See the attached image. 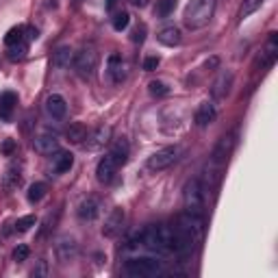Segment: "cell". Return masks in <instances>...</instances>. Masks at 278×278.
Listing matches in <instances>:
<instances>
[{
  "label": "cell",
  "mask_w": 278,
  "mask_h": 278,
  "mask_svg": "<svg viewBox=\"0 0 278 278\" xmlns=\"http://www.w3.org/2000/svg\"><path fill=\"white\" fill-rule=\"evenodd\" d=\"M128 24H130V16H128V11L120 9L118 13H113V28H115L118 33H120V31H126Z\"/></svg>",
  "instance_id": "31"
},
{
  "label": "cell",
  "mask_w": 278,
  "mask_h": 278,
  "mask_svg": "<svg viewBox=\"0 0 278 278\" xmlns=\"http://www.w3.org/2000/svg\"><path fill=\"white\" fill-rule=\"evenodd\" d=\"M233 148H235V135H224L219 142L215 144L213 152H211V165L213 167H222L226 165V161L233 155Z\"/></svg>",
  "instance_id": "10"
},
{
  "label": "cell",
  "mask_w": 278,
  "mask_h": 278,
  "mask_svg": "<svg viewBox=\"0 0 278 278\" xmlns=\"http://www.w3.org/2000/svg\"><path fill=\"white\" fill-rule=\"evenodd\" d=\"M139 246H144L152 254H172L174 246V228L165 224H152L148 228L142 230V241Z\"/></svg>",
  "instance_id": "2"
},
{
  "label": "cell",
  "mask_w": 278,
  "mask_h": 278,
  "mask_svg": "<svg viewBox=\"0 0 278 278\" xmlns=\"http://www.w3.org/2000/svg\"><path fill=\"white\" fill-rule=\"evenodd\" d=\"M159 63H161L159 57H146V59H144V70L146 72H155L159 68Z\"/></svg>",
  "instance_id": "36"
},
{
  "label": "cell",
  "mask_w": 278,
  "mask_h": 278,
  "mask_svg": "<svg viewBox=\"0 0 278 278\" xmlns=\"http://www.w3.org/2000/svg\"><path fill=\"white\" fill-rule=\"evenodd\" d=\"M276 57H278V35L272 33V35H269V39H267V43H265V48H263V53H261L263 68H269V65H274Z\"/></svg>",
  "instance_id": "20"
},
{
  "label": "cell",
  "mask_w": 278,
  "mask_h": 278,
  "mask_svg": "<svg viewBox=\"0 0 278 278\" xmlns=\"http://www.w3.org/2000/svg\"><path fill=\"white\" fill-rule=\"evenodd\" d=\"M120 167L122 165L115 161V157L111 155V152H107V155L100 159L98 167H96V178L102 182V185H109V182L115 178V174H118Z\"/></svg>",
  "instance_id": "11"
},
{
  "label": "cell",
  "mask_w": 278,
  "mask_h": 278,
  "mask_svg": "<svg viewBox=\"0 0 278 278\" xmlns=\"http://www.w3.org/2000/svg\"><path fill=\"white\" fill-rule=\"evenodd\" d=\"M148 89H150V94L155 98H163V96L170 94V87H167L165 83H161V80H152V83L148 85Z\"/></svg>",
  "instance_id": "32"
},
{
  "label": "cell",
  "mask_w": 278,
  "mask_h": 278,
  "mask_svg": "<svg viewBox=\"0 0 278 278\" xmlns=\"http://www.w3.org/2000/svg\"><path fill=\"white\" fill-rule=\"evenodd\" d=\"M13 148H16V144H13L11 139H7V142L3 144V152H5V155H11V152H13Z\"/></svg>",
  "instance_id": "40"
},
{
  "label": "cell",
  "mask_w": 278,
  "mask_h": 278,
  "mask_svg": "<svg viewBox=\"0 0 278 278\" xmlns=\"http://www.w3.org/2000/svg\"><path fill=\"white\" fill-rule=\"evenodd\" d=\"M217 118V111H215V105L213 102H202V105L196 109V126L198 128H207L209 124H213Z\"/></svg>",
  "instance_id": "18"
},
{
  "label": "cell",
  "mask_w": 278,
  "mask_h": 278,
  "mask_svg": "<svg viewBox=\"0 0 278 278\" xmlns=\"http://www.w3.org/2000/svg\"><path fill=\"white\" fill-rule=\"evenodd\" d=\"M182 202H185V211L194 215H204L207 209V189L202 187L200 180H189L182 192Z\"/></svg>",
  "instance_id": "4"
},
{
  "label": "cell",
  "mask_w": 278,
  "mask_h": 278,
  "mask_svg": "<svg viewBox=\"0 0 278 278\" xmlns=\"http://www.w3.org/2000/svg\"><path fill=\"white\" fill-rule=\"evenodd\" d=\"M107 74L109 78H111L113 85H120L126 80V65H124L122 57L120 55H111L107 61Z\"/></svg>",
  "instance_id": "15"
},
{
  "label": "cell",
  "mask_w": 278,
  "mask_h": 278,
  "mask_svg": "<svg viewBox=\"0 0 278 278\" xmlns=\"http://www.w3.org/2000/svg\"><path fill=\"white\" fill-rule=\"evenodd\" d=\"M109 152L115 157V161H118L120 165H124L128 161V142H126V139H115Z\"/></svg>",
  "instance_id": "25"
},
{
  "label": "cell",
  "mask_w": 278,
  "mask_h": 278,
  "mask_svg": "<svg viewBox=\"0 0 278 278\" xmlns=\"http://www.w3.org/2000/svg\"><path fill=\"white\" fill-rule=\"evenodd\" d=\"M53 65L57 70H68L70 65H74V50L70 46H59L53 55Z\"/></svg>",
  "instance_id": "19"
},
{
  "label": "cell",
  "mask_w": 278,
  "mask_h": 278,
  "mask_svg": "<svg viewBox=\"0 0 278 278\" xmlns=\"http://www.w3.org/2000/svg\"><path fill=\"white\" fill-rule=\"evenodd\" d=\"M263 3H265V0H244V5L239 7V20H244V18H248V16H252V13L257 11Z\"/></svg>",
  "instance_id": "30"
},
{
  "label": "cell",
  "mask_w": 278,
  "mask_h": 278,
  "mask_svg": "<svg viewBox=\"0 0 278 278\" xmlns=\"http://www.w3.org/2000/svg\"><path fill=\"white\" fill-rule=\"evenodd\" d=\"M109 139H111V126H98L94 133H87V142L83 144L89 152H98L109 144Z\"/></svg>",
  "instance_id": "13"
},
{
  "label": "cell",
  "mask_w": 278,
  "mask_h": 278,
  "mask_svg": "<svg viewBox=\"0 0 278 278\" xmlns=\"http://www.w3.org/2000/svg\"><path fill=\"white\" fill-rule=\"evenodd\" d=\"M65 139H68L70 144H83L87 139V126L80 122H74L70 124L68 130H65Z\"/></svg>",
  "instance_id": "24"
},
{
  "label": "cell",
  "mask_w": 278,
  "mask_h": 278,
  "mask_svg": "<svg viewBox=\"0 0 278 278\" xmlns=\"http://www.w3.org/2000/svg\"><path fill=\"white\" fill-rule=\"evenodd\" d=\"M178 148L176 146H165V148H161V150H157L152 157H148V170H152V172H163V170H167L170 165H174L176 163V159H178Z\"/></svg>",
  "instance_id": "7"
},
{
  "label": "cell",
  "mask_w": 278,
  "mask_h": 278,
  "mask_svg": "<svg viewBox=\"0 0 278 278\" xmlns=\"http://www.w3.org/2000/svg\"><path fill=\"white\" fill-rule=\"evenodd\" d=\"M174 9H176V0H157V9L155 13L159 18H167L172 16Z\"/></svg>",
  "instance_id": "29"
},
{
  "label": "cell",
  "mask_w": 278,
  "mask_h": 278,
  "mask_svg": "<svg viewBox=\"0 0 278 278\" xmlns=\"http://www.w3.org/2000/svg\"><path fill=\"white\" fill-rule=\"evenodd\" d=\"M33 148L41 157H53L55 152H59V139L50 133H41L33 139Z\"/></svg>",
  "instance_id": "12"
},
{
  "label": "cell",
  "mask_w": 278,
  "mask_h": 278,
  "mask_svg": "<svg viewBox=\"0 0 278 278\" xmlns=\"http://www.w3.org/2000/svg\"><path fill=\"white\" fill-rule=\"evenodd\" d=\"M26 50H28V43L26 41H22V43H16V46H9V59H22V57L26 55Z\"/></svg>",
  "instance_id": "34"
},
{
  "label": "cell",
  "mask_w": 278,
  "mask_h": 278,
  "mask_svg": "<svg viewBox=\"0 0 278 278\" xmlns=\"http://www.w3.org/2000/svg\"><path fill=\"white\" fill-rule=\"evenodd\" d=\"M20 182H22V174L16 165L9 167L5 174V178H3V187L7 189V192H13V189H18L20 187Z\"/></svg>",
  "instance_id": "26"
},
{
  "label": "cell",
  "mask_w": 278,
  "mask_h": 278,
  "mask_svg": "<svg viewBox=\"0 0 278 278\" xmlns=\"http://www.w3.org/2000/svg\"><path fill=\"white\" fill-rule=\"evenodd\" d=\"M124 222H126V213H124L122 207H115L111 213L107 215L105 224H102V235H105L107 239H115L122 235L124 230Z\"/></svg>",
  "instance_id": "8"
},
{
  "label": "cell",
  "mask_w": 278,
  "mask_h": 278,
  "mask_svg": "<svg viewBox=\"0 0 278 278\" xmlns=\"http://www.w3.org/2000/svg\"><path fill=\"white\" fill-rule=\"evenodd\" d=\"M74 165V155L72 152H55V157H53V170L57 174H65V172H70V167Z\"/></svg>",
  "instance_id": "23"
},
{
  "label": "cell",
  "mask_w": 278,
  "mask_h": 278,
  "mask_svg": "<svg viewBox=\"0 0 278 278\" xmlns=\"http://www.w3.org/2000/svg\"><path fill=\"white\" fill-rule=\"evenodd\" d=\"M118 7L122 9V0H107V11L109 13H118Z\"/></svg>",
  "instance_id": "39"
},
{
  "label": "cell",
  "mask_w": 278,
  "mask_h": 278,
  "mask_svg": "<svg viewBox=\"0 0 278 278\" xmlns=\"http://www.w3.org/2000/svg\"><path fill=\"white\" fill-rule=\"evenodd\" d=\"M130 3H133L135 7H139V9H144V7H148L150 0H130Z\"/></svg>",
  "instance_id": "43"
},
{
  "label": "cell",
  "mask_w": 278,
  "mask_h": 278,
  "mask_svg": "<svg viewBox=\"0 0 278 278\" xmlns=\"http://www.w3.org/2000/svg\"><path fill=\"white\" fill-rule=\"evenodd\" d=\"M48 192V185L46 182H33L31 187H28V202L31 204H37L43 196Z\"/></svg>",
  "instance_id": "27"
},
{
  "label": "cell",
  "mask_w": 278,
  "mask_h": 278,
  "mask_svg": "<svg viewBox=\"0 0 278 278\" xmlns=\"http://www.w3.org/2000/svg\"><path fill=\"white\" fill-rule=\"evenodd\" d=\"M230 87H233V72L224 70L222 74L215 78L213 87H211V96H213V100H224L230 94Z\"/></svg>",
  "instance_id": "14"
},
{
  "label": "cell",
  "mask_w": 278,
  "mask_h": 278,
  "mask_svg": "<svg viewBox=\"0 0 278 278\" xmlns=\"http://www.w3.org/2000/svg\"><path fill=\"white\" fill-rule=\"evenodd\" d=\"M28 254H31V250H28V246H24V244H20L16 250H13V259H16L18 263H22V261H26L28 259Z\"/></svg>",
  "instance_id": "35"
},
{
  "label": "cell",
  "mask_w": 278,
  "mask_h": 278,
  "mask_svg": "<svg viewBox=\"0 0 278 278\" xmlns=\"http://www.w3.org/2000/svg\"><path fill=\"white\" fill-rule=\"evenodd\" d=\"M55 254L57 259H59V263H72L76 257H78V244H76V237L72 235H61L59 239H57L55 244Z\"/></svg>",
  "instance_id": "9"
},
{
  "label": "cell",
  "mask_w": 278,
  "mask_h": 278,
  "mask_svg": "<svg viewBox=\"0 0 278 278\" xmlns=\"http://www.w3.org/2000/svg\"><path fill=\"white\" fill-rule=\"evenodd\" d=\"M157 39H159V43H163V46L174 48V46H178L182 37H180V31L176 26H165L157 33Z\"/></svg>",
  "instance_id": "21"
},
{
  "label": "cell",
  "mask_w": 278,
  "mask_h": 278,
  "mask_svg": "<svg viewBox=\"0 0 278 278\" xmlns=\"http://www.w3.org/2000/svg\"><path fill=\"white\" fill-rule=\"evenodd\" d=\"M26 33H28L26 37L31 39V41H33V39H37V35H39V33H37V28H26Z\"/></svg>",
  "instance_id": "42"
},
{
  "label": "cell",
  "mask_w": 278,
  "mask_h": 278,
  "mask_svg": "<svg viewBox=\"0 0 278 278\" xmlns=\"http://www.w3.org/2000/svg\"><path fill=\"white\" fill-rule=\"evenodd\" d=\"M215 7H217V0H189L182 22L192 31H200V28H204L213 20Z\"/></svg>",
  "instance_id": "3"
},
{
  "label": "cell",
  "mask_w": 278,
  "mask_h": 278,
  "mask_svg": "<svg viewBox=\"0 0 278 278\" xmlns=\"http://www.w3.org/2000/svg\"><path fill=\"white\" fill-rule=\"evenodd\" d=\"M144 39H146V26L142 24V26H137V31L133 33V41L135 43H142Z\"/></svg>",
  "instance_id": "38"
},
{
  "label": "cell",
  "mask_w": 278,
  "mask_h": 278,
  "mask_svg": "<svg viewBox=\"0 0 278 278\" xmlns=\"http://www.w3.org/2000/svg\"><path fill=\"white\" fill-rule=\"evenodd\" d=\"M16 105H18V96L13 91L0 94V118L5 122L11 120V113H13V109H16Z\"/></svg>",
  "instance_id": "22"
},
{
  "label": "cell",
  "mask_w": 278,
  "mask_h": 278,
  "mask_svg": "<svg viewBox=\"0 0 278 278\" xmlns=\"http://www.w3.org/2000/svg\"><path fill=\"white\" fill-rule=\"evenodd\" d=\"M204 237V219L202 215L194 213H182L178 217V224L174 226V246L172 254L178 259H189L196 252Z\"/></svg>",
  "instance_id": "1"
},
{
  "label": "cell",
  "mask_w": 278,
  "mask_h": 278,
  "mask_svg": "<svg viewBox=\"0 0 278 278\" xmlns=\"http://www.w3.org/2000/svg\"><path fill=\"white\" fill-rule=\"evenodd\" d=\"M46 274H48L46 261H39V263H37V267H33V276L37 278V276H46Z\"/></svg>",
  "instance_id": "37"
},
{
  "label": "cell",
  "mask_w": 278,
  "mask_h": 278,
  "mask_svg": "<svg viewBox=\"0 0 278 278\" xmlns=\"http://www.w3.org/2000/svg\"><path fill=\"white\" fill-rule=\"evenodd\" d=\"M100 209H102L100 200L96 198V196H89V198H85L78 204V217L83 219V222H94V219H98Z\"/></svg>",
  "instance_id": "17"
},
{
  "label": "cell",
  "mask_w": 278,
  "mask_h": 278,
  "mask_svg": "<svg viewBox=\"0 0 278 278\" xmlns=\"http://www.w3.org/2000/svg\"><path fill=\"white\" fill-rule=\"evenodd\" d=\"M98 68V53L94 46H85L80 53L74 55V70L80 78H91Z\"/></svg>",
  "instance_id": "6"
},
{
  "label": "cell",
  "mask_w": 278,
  "mask_h": 278,
  "mask_svg": "<svg viewBox=\"0 0 278 278\" xmlns=\"http://www.w3.org/2000/svg\"><path fill=\"white\" fill-rule=\"evenodd\" d=\"M35 224H37V219H35V215H24V217H20V219H18L13 228H16L18 233H26V230L31 228V226H35Z\"/></svg>",
  "instance_id": "33"
},
{
  "label": "cell",
  "mask_w": 278,
  "mask_h": 278,
  "mask_svg": "<svg viewBox=\"0 0 278 278\" xmlns=\"http://www.w3.org/2000/svg\"><path fill=\"white\" fill-rule=\"evenodd\" d=\"M46 111L53 120H63L65 113H68V102L61 94H50L46 98Z\"/></svg>",
  "instance_id": "16"
},
{
  "label": "cell",
  "mask_w": 278,
  "mask_h": 278,
  "mask_svg": "<svg viewBox=\"0 0 278 278\" xmlns=\"http://www.w3.org/2000/svg\"><path fill=\"white\" fill-rule=\"evenodd\" d=\"M24 33H26V26H13L11 31L5 35V43H7V46L22 43V41H24Z\"/></svg>",
  "instance_id": "28"
},
{
  "label": "cell",
  "mask_w": 278,
  "mask_h": 278,
  "mask_svg": "<svg viewBox=\"0 0 278 278\" xmlns=\"http://www.w3.org/2000/svg\"><path fill=\"white\" fill-rule=\"evenodd\" d=\"M217 65H219V59H217V57H211V59L204 63V68H207V70H213V68H217Z\"/></svg>",
  "instance_id": "41"
},
{
  "label": "cell",
  "mask_w": 278,
  "mask_h": 278,
  "mask_svg": "<svg viewBox=\"0 0 278 278\" xmlns=\"http://www.w3.org/2000/svg\"><path fill=\"white\" fill-rule=\"evenodd\" d=\"M124 269H126V274L130 278H155L159 274H163V263L152 257H135L126 261Z\"/></svg>",
  "instance_id": "5"
}]
</instances>
